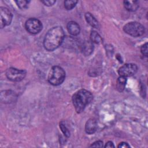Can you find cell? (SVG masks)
<instances>
[{"label":"cell","mask_w":148,"mask_h":148,"mask_svg":"<svg viewBox=\"0 0 148 148\" xmlns=\"http://www.w3.org/2000/svg\"><path fill=\"white\" fill-rule=\"evenodd\" d=\"M105 147H114V145H113V142H111V141H108L105 146Z\"/></svg>","instance_id":"obj_24"},{"label":"cell","mask_w":148,"mask_h":148,"mask_svg":"<svg viewBox=\"0 0 148 148\" xmlns=\"http://www.w3.org/2000/svg\"><path fill=\"white\" fill-rule=\"evenodd\" d=\"M60 127L61 130V131L62 132V133L64 134V135L66 137H69L70 136V132L68 130V128L66 127V126L65 125V123L64 121H61L60 123Z\"/></svg>","instance_id":"obj_19"},{"label":"cell","mask_w":148,"mask_h":148,"mask_svg":"<svg viewBox=\"0 0 148 148\" xmlns=\"http://www.w3.org/2000/svg\"><path fill=\"white\" fill-rule=\"evenodd\" d=\"M77 3V1L75 0H68L64 1V6L67 10H71L72 9Z\"/></svg>","instance_id":"obj_17"},{"label":"cell","mask_w":148,"mask_h":148,"mask_svg":"<svg viewBox=\"0 0 148 148\" xmlns=\"http://www.w3.org/2000/svg\"><path fill=\"white\" fill-rule=\"evenodd\" d=\"M15 2L17 5L18 7L23 10V9H25L28 8V4L30 2V1H25V0L16 1Z\"/></svg>","instance_id":"obj_18"},{"label":"cell","mask_w":148,"mask_h":148,"mask_svg":"<svg viewBox=\"0 0 148 148\" xmlns=\"http://www.w3.org/2000/svg\"><path fill=\"white\" fill-rule=\"evenodd\" d=\"M90 147H103V142L101 140H98L94 142Z\"/></svg>","instance_id":"obj_21"},{"label":"cell","mask_w":148,"mask_h":148,"mask_svg":"<svg viewBox=\"0 0 148 148\" xmlns=\"http://www.w3.org/2000/svg\"><path fill=\"white\" fill-rule=\"evenodd\" d=\"M16 97L15 94L10 90H5L1 92V99L2 102H11Z\"/></svg>","instance_id":"obj_10"},{"label":"cell","mask_w":148,"mask_h":148,"mask_svg":"<svg viewBox=\"0 0 148 148\" xmlns=\"http://www.w3.org/2000/svg\"><path fill=\"white\" fill-rule=\"evenodd\" d=\"M97 128V122L96 120L94 118L90 119L86 123L85 125V131L88 134H94Z\"/></svg>","instance_id":"obj_9"},{"label":"cell","mask_w":148,"mask_h":148,"mask_svg":"<svg viewBox=\"0 0 148 148\" xmlns=\"http://www.w3.org/2000/svg\"><path fill=\"white\" fill-rule=\"evenodd\" d=\"M12 14L6 8H0V27L3 28L6 25H9L12 20Z\"/></svg>","instance_id":"obj_8"},{"label":"cell","mask_w":148,"mask_h":148,"mask_svg":"<svg viewBox=\"0 0 148 148\" xmlns=\"http://www.w3.org/2000/svg\"><path fill=\"white\" fill-rule=\"evenodd\" d=\"M26 30L30 34H36L42 29V24L36 18H30L25 23Z\"/></svg>","instance_id":"obj_5"},{"label":"cell","mask_w":148,"mask_h":148,"mask_svg":"<svg viewBox=\"0 0 148 148\" xmlns=\"http://www.w3.org/2000/svg\"><path fill=\"white\" fill-rule=\"evenodd\" d=\"M90 39L92 43L99 44L102 42V38L101 36L96 31H91L90 34Z\"/></svg>","instance_id":"obj_16"},{"label":"cell","mask_w":148,"mask_h":148,"mask_svg":"<svg viewBox=\"0 0 148 148\" xmlns=\"http://www.w3.org/2000/svg\"><path fill=\"white\" fill-rule=\"evenodd\" d=\"M130 145L126 143V142H121L120 143V144L118 145V147H121V148H126V147H130Z\"/></svg>","instance_id":"obj_23"},{"label":"cell","mask_w":148,"mask_h":148,"mask_svg":"<svg viewBox=\"0 0 148 148\" xmlns=\"http://www.w3.org/2000/svg\"><path fill=\"white\" fill-rule=\"evenodd\" d=\"M126 83H127V78L125 77L120 76L117 80V83H116L117 90L120 92L123 91L125 88Z\"/></svg>","instance_id":"obj_15"},{"label":"cell","mask_w":148,"mask_h":148,"mask_svg":"<svg viewBox=\"0 0 148 148\" xmlns=\"http://www.w3.org/2000/svg\"><path fill=\"white\" fill-rule=\"evenodd\" d=\"M65 77L64 70L59 66H54L49 73L48 81L53 86H58L64 82Z\"/></svg>","instance_id":"obj_3"},{"label":"cell","mask_w":148,"mask_h":148,"mask_svg":"<svg viewBox=\"0 0 148 148\" xmlns=\"http://www.w3.org/2000/svg\"><path fill=\"white\" fill-rule=\"evenodd\" d=\"M41 2L46 6H50L53 5L56 1L55 0H45V1H42Z\"/></svg>","instance_id":"obj_22"},{"label":"cell","mask_w":148,"mask_h":148,"mask_svg":"<svg viewBox=\"0 0 148 148\" xmlns=\"http://www.w3.org/2000/svg\"><path fill=\"white\" fill-rule=\"evenodd\" d=\"M137 65L135 64L129 63L121 66L118 70V73L120 76L127 77L133 76L137 72Z\"/></svg>","instance_id":"obj_7"},{"label":"cell","mask_w":148,"mask_h":148,"mask_svg":"<svg viewBox=\"0 0 148 148\" xmlns=\"http://www.w3.org/2000/svg\"><path fill=\"white\" fill-rule=\"evenodd\" d=\"M92 94L88 90L81 89L72 96V102L77 113H80L92 100Z\"/></svg>","instance_id":"obj_2"},{"label":"cell","mask_w":148,"mask_h":148,"mask_svg":"<svg viewBox=\"0 0 148 148\" xmlns=\"http://www.w3.org/2000/svg\"><path fill=\"white\" fill-rule=\"evenodd\" d=\"M67 29L68 32L73 35L76 36L77 35L80 31V28L79 25L75 21H70L67 24Z\"/></svg>","instance_id":"obj_11"},{"label":"cell","mask_w":148,"mask_h":148,"mask_svg":"<svg viewBox=\"0 0 148 148\" xmlns=\"http://www.w3.org/2000/svg\"><path fill=\"white\" fill-rule=\"evenodd\" d=\"M140 51L143 56L147 57V43H146L142 46L140 48Z\"/></svg>","instance_id":"obj_20"},{"label":"cell","mask_w":148,"mask_h":148,"mask_svg":"<svg viewBox=\"0 0 148 148\" xmlns=\"http://www.w3.org/2000/svg\"><path fill=\"white\" fill-rule=\"evenodd\" d=\"M92 42L89 40H86L83 42L81 46V50L85 56H89L93 51Z\"/></svg>","instance_id":"obj_12"},{"label":"cell","mask_w":148,"mask_h":148,"mask_svg":"<svg viewBox=\"0 0 148 148\" xmlns=\"http://www.w3.org/2000/svg\"><path fill=\"white\" fill-rule=\"evenodd\" d=\"M6 75L8 79L13 82H20L24 79L26 75V71L14 68H10L7 69Z\"/></svg>","instance_id":"obj_6"},{"label":"cell","mask_w":148,"mask_h":148,"mask_svg":"<svg viewBox=\"0 0 148 148\" xmlns=\"http://www.w3.org/2000/svg\"><path fill=\"white\" fill-rule=\"evenodd\" d=\"M123 29L125 33L134 37L142 36L145 32L144 27L140 23L136 21L126 24L124 26Z\"/></svg>","instance_id":"obj_4"},{"label":"cell","mask_w":148,"mask_h":148,"mask_svg":"<svg viewBox=\"0 0 148 148\" xmlns=\"http://www.w3.org/2000/svg\"><path fill=\"white\" fill-rule=\"evenodd\" d=\"M85 18L87 22L92 27L98 28L99 27V24L95 18L89 12H87L85 14Z\"/></svg>","instance_id":"obj_14"},{"label":"cell","mask_w":148,"mask_h":148,"mask_svg":"<svg viewBox=\"0 0 148 148\" xmlns=\"http://www.w3.org/2000/svg\"><path fill=\"white\" fill-rule=\"evenodd\" d=\"M64 39V32L61 27H54L47 32L43 40V46L48 51H53L58 47Z\"/></svg>","instance_id":"obj_1"},{"label":"cell","mask_w":148,"mask_h":148,"mask_svg":"<svg viewBox=\"0 0 148 148\" xmlns=\"http://www.w3.org/2000/svg\"><path fill=\"white\" fill-rule=\"evenodd\" d=\"M123 3L124 8L130 12H134L139 7V3L137 1H124Z\"/></svg>","instance_id":"obj_13"}]
</instances>
